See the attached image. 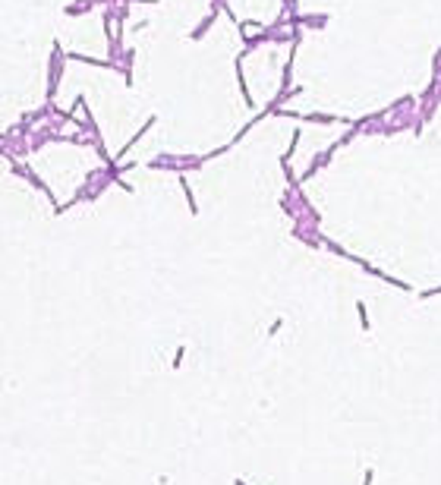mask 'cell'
<instances>
[{
	"mask_svg": "<svg viewBox=\"0 0 441 485\" xmlns=\"http://www.w3.org/2000/svg\"><path fill=\"white\" fill-rule=\"evenodd\" d=\"M441 293V287H435V290H422V300H429V296H438Z\"/></svg>",
	"mask_w": 441,
	"mask_h": 485,
	"instance_id": "cell-3",
	"label": "cell"
},
{
	"mask_svg": "<svg viewBox=\"0 0 441 485\" xmlns=\"http://www.w3.org/2000/svg\"><path fill=\"white\" fill-rule=\"evenodd\" d=\"M356 312H359V325H362V331H369V315H365V303H362V300L356 303Z\"/></svg>",
	"mask_w": 441,
	"mask_h": 485,
	"instance_id": "cell-1",
	"label": "cell"
},
{
	"mask_svg": "<svg viewBox=\"0 0 441 485\" xmlns=\"http://www.w3.org/2000/svg\"><path fill=\"white\" fill-rule=\"evenodd\" d=\"M233 485H246V482H243V479H236V482H233Z\"/></svg>",
	"mask_w": 441,
	"mask_h": 485,
	"instance_id": "cell-5",
	"label": "cell"
},
{
	"mask_svg": "<svg viewBox=\"0 0 441 485\" xmlns=\"http://www.w3.org/2000/svg\"><path fill=\"white\" fill-rule=\"evenodd\" d=\"M183 356H186V347H180V350H177V356H174V366H170V369H180Z\"/></svg>",
	"mask_w": 441,
	"mask_h": 485,
	"instance_id": "cell-2",
	"label": "cell"
},
{
	"mask_svg": "<svg viewBox=\"0 0 441 485\" xmlns=\"http://www.w3.org/2000/svg\"><path fill=\"white\" fill-rule=\"evenodd\" d=\"M362 485H372V466L365 470V476H362Z\"/></svg>",
	"mask_w": 441,
	"mask_h": 485,
	"instance_id": "cell-4",
	"label": "cell"
}]
</instances>
